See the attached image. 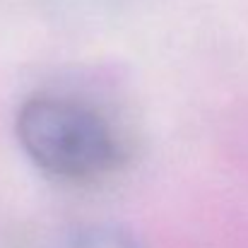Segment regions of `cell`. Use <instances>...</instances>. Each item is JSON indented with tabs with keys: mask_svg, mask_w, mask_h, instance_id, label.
<instances>
[{
	"mask_svg": "<svg viewBox=\"0 0 248 248\" xmlns=\"http://www.w3.org/2000/svg\"><path fill=\"white\" fill-rule=\"evenodd\" d=\"M17 140L44 173L96 183L128 159L121 128L94 104L65 94H34L17 113Z\"/></svg>",
	"mask_w": 248,
	"mask_h": 248,
	"instance_id": "cell-1",
	"label": "cell"
},
{
	"mask_svg": "<svg viewBox=\"0 0 248 248\" xmlns=\"http://www.w3.org/2000/svg\"><path fill=\"white\" fill-rule=\"evenodd\" d=\"M51 248H135V244L118 229L111 227H84L63 234Z\"/></svg>",
	"mask_w": 248,
	"mask_h": 248,
	"instance_id": "cell-2",
	"label": "cell"
}]
</instances>
